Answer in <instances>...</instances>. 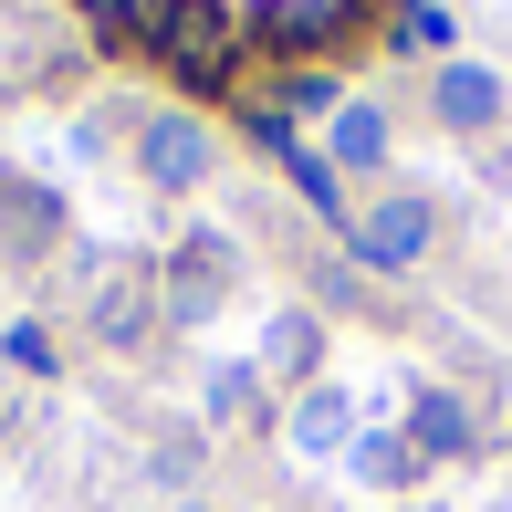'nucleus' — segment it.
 Returning <instances> with one entry per match:
<instances>
[{
    "instance_id": "nucleus-3",
    "label": "nucleus",
    "mask_w": 512,
    "mask_h": 512,
    "mask_svg": "<svg viewBox=\"0 0 512 512\" xmlns=\"http://www.w3.org/2000/svg\"><path fill=\"white\" fill-rule=\"evenodd\" d=\"M136 157H147V178H168V189H189V178H209V136L189 126V115H157V126L136 136Z\"/></svg>"
},
{
    "instance_id": "nucleus-8",
    "label": "nucleus",
    "mask_w": 512,
    "mask_h": 512,
    "mask_svg": "<svg viewBox=\"0 0 512 512\" xmlns=\"http://www.w3.org/2000/svg\"><path fill=\"white\" fill-rule=\"evenodd\" d=\"M84 304H95V324H105L115 345H126V335H147V283H136V272H105Z\"/></svg>"
},
{
    "instance_id": "nucleus-7",
    "label": "nucleus",
    "mask_w": 512,
    "mask_h": 512,
    "mask_svg": "<svg viewBox=\"0 0 512 512\" xmlns=\"http://www.w3.org/2000/svg\"><path fill=\"white\" fill-rule=\"evenodd\" d=\"M502 115V84L481 74V63H450L439 74V126H492Z\"/></svg>"
},
{
    "instance_id": "nucleus-14",
    "label": "nucleus",
    "mask_w": 512,
    "mask_h": 512,
    "mask_svg": "<svg viewBox=\"0 0 512 512\" xmlns=\"http://www.w3.org/2000/svg\"><path fill=\"white\" fill-rule=\"evenodd\" d=\"M84 21H95V42H136L147 32V0H74Z\"/></svg>"
},
{
    "instance_id": "nucleus-10",
    "label": "nucleus",
    "mask_w": 512,
    "mask_h": 512,
    "mask_svg": "<svg viewBox=\"0 0 512 512\" xmlns=\"http://www.w3.org/2000/svg\"><path fill=\"white\" fill-rule=\"evenodd\" d=\"M460 439H471V418H460V398H418V418H408V450H429V460H450Z\"/></svg>"
},
{
    "instance_id": "nucleus-6",
    "label": "nucleus",
    "mask_w": 512,
    "mask_h": 512,
    "mask_svg": "<svg viewBox=\"0 0 512 512\" xmlns=\"http://www.w3.org/2000/svg\"><path fill=\"white\" fill-rule=\"evenodd\" d=\"M220 283H230V251H220V241H189V251H178V272H168V304H178V314H209V304H220Z\"/></svg>"
},
{
    "instance_id": "nucleus-13",
    "label": "nucleus",
    "mask_w": 512,
    "mask_h": 512,
    "mask_svg": "<svg viewBox=\"0 0 512 512\" xmlns=\"http://www.w3.org/2000/svg\"><path fill=\"white\" fill-rule=\"evenodd\" d=\"M293 439H304V450H335V439H345V398H335V387L293 408Z\"/></svg>"
},
{
    "instance_id": "nucleus-19",
    "label": "nucleus",
    "mask_w": 512,
    "mask_h": 512,
    "mask_svg": "<svg viewBox=\"0 0 512 512\" xmlns=\"http://www.w3.org/2000/svg\"><path fill=\"white\" fill-rule=\"evenodd\" d=\"M356 11H366V0H335V21H356Z\"/></svg>"
},
{
    "instance_id": "nucleus-1",
    "label": "nucleus",
    "mask_w": 512,
    "mask_h": 512,
    "mask_svg": "<svg viewBox=\"0 0 512 512\" xmlns=\"http://www.w3.org/2000/svg\"><path fill=\"white\" fill-rule=\"evenodd\" d=\"M147 53L168 63L189 95H220L241 63V11L230 0H147Z\"/></svg>"
},
{
    "instance_id": "nucleus-18",
    "label": "nucleus",
    "mask_w": 512,
    "mask_h": 512,
    "mask_svg": "<svg viewBox=\"0 0 512 512\" xmlns=\"http://www.w3.org/2000/svg\"><path fill=\"white\" fill-rule=\"evenodd\" d=\"M209 408H220V418H251V377H241V366H230V377L209 387Z\"/></svg>"
},
{
    "instance_id": "nucleus-20",
    "label": "nucleus",
    "mask_w": 512,
    "mask_h": 512,
    "mask_svg": "<svg viewBox=\"0 0 512 512\" xmlns=\"http://www.w3.org/2000/svg\"><path fill=\"white\" fill-rule=\"evenodd\" d=\"M0 209H11V168H0Z\"/></svg>"
},
{
    "instance_id": "nucleus-11",
    "label": "nucleus",
    "mask_w": 512,
    "mask_h": 512,
    "mask_svg": "<svg viewBox=\"0 0 512 512\" xmlns=\"http://www.w3.org/2000/svg\"><path fill=\"white\" fill-rule=\"evenodd\" d=\"M262 356L283 366V377H304V366H314V314H272V335H262Z\"/></svg>"
},
{
    "instance_id": "nucleus-15",
    "label": "nucleus",
    "mask_w": 512,
    "mask_h": 512,
    "mask_svg": "<svg viewBox=\"0 0 512 512\" xmlns=\"http://www.w3.org/2000/svg\"><path fill=\"white\" fill-rule=\"evenodd\" d=\"M0 230H11V241H53V199H42V189H11Z\"/></svg>"
},
{
    "instance_id": "nucleus-5",
    "label": "nucleus",
    "mask_w": 512,
    "mask_h": 512,
    "mask_svg": "<svg viewBox=\"0 0 512 512\" xmlns=\"http://www.w3.org/2000/svg\"><path fill=\"white\" fill-rule=\"evenodd\" d=\"M251 136H262V147H272V157H283V168H293V189H304V199L324 209V220H345V189H335V168L293 147V126H283V115H251Z\"/></svg>"
},
{
    "instance_id": "nucleus-9",
    "label": "nucleus",
    "mask_w": 512,
    "mask_h": 512,
    "mask_svg": "<svg viewBox=\"0 0 512 512\" xmlns=\"http://www.w3.org/2000/svg\"><path fill=\"white\" fill-rule=\"evenodd\" d=\"M335 157L345 168H377L387 157V115L377 105H335Z\"/></svg>"
},
{
    "instance_id": "nucleus-17",
    "label": "nucleus",
    "mask_w": 512,
    "mask_h": 512,
    "mask_svg": "<svg viewBox=\"0 0 512 512\" xmlns=\"http://www.w3.org/2000/svg\"><path fill=\"white\" fill-rule=\"evenodd\" d=\"M11 366H32V377H42V366H53V335H42V324H21V335H11Z\"/></svg>"
},
{
    "instance_id": "nucleus-4",
    "label": "nucleus",
    "mask_w": 512,
    "mask_h": 512,
    "mask_svg": "<svg viewBox=\"0 0 512 512\" xmlns=\"http://www.w3.org/2000/svg\"><path fill=\"white\" fill-rule=\"evenodd\" d=\"M356 251H366V262H418V251H429V209H418V199H377L356 220Z\"/></svg>"
},
{
    "instance_id": "nucleus-12",
    "label": "nucleus",
    "mask_w": 512,
    "mask_h": 512,
    "mask_svg": "<svg viewBox=\"0 0 512 512\" xmlns=\"http://www.w3.org/2000/svg\"><path fill=\"white\" fill-rule=\"evenodd\" d=\"M450 42V11L439 0H398V53H439Z\"/></svg>"
},
{
    "instance_id": "nucleus-16",
    "label": "nucleus",
    "mask_w": 512,
    "mask_h": 512,
    "mask_svg": "<svg viewBox=\"0 0 512 512\" xmlns=\"http://www.w3.org/2000/svg\"><path fill=\"white\" fill-rule=\"evenodd\" d=\"M356 471H366V481H408L418 450H408V439H356Z\"/></svg>"
},
{
    "instance_id": "nucleus-2",
    "label": "nucleus",
    "mask_w": 512,
    "mask_h": 512,
    "mask_svg": "<svg viewBox=\"0 0 512 512\" xmlns=\"http://www.w3.org/2000/svg\"><path fill=\"white\" fill-rule=\"evenodd\" d=\"M251 32H262V53H324L345 21H335V0H262Z\"/></svg>"
}]
</instances>
